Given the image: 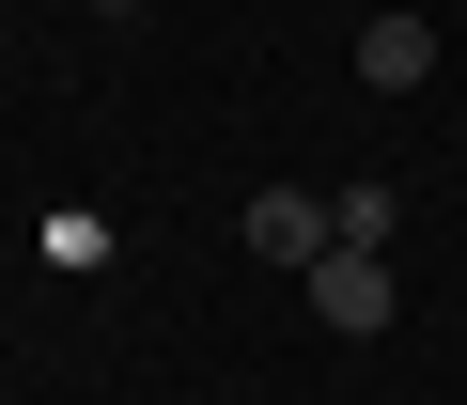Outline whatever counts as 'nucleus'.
Returning <instances> with one entry per match:
<instances>
[{
  "label": "nucleus",
  "mask_w": 467,
  "mask_h": 405,
  "mask_svg": "<svg viewBox=\"0 0 467 405\" xmlns=\"http://www.w3.org/2000/svg\"><path fill=\"white\" fill-rule=\"evenodd\" d=\"M234 234H250V265H327L343 250V202H312V187H250V202H234Z\"/></svg>",
  "instance_id": "f257e3e1"
},
{
  "label": "nucleus",
  "mask_w": 467,
  "mask_h": 405,
  "mask_svg": "<svg viewBox=\"0 0 467 405\" xmlns=\"http://www.w3.org/2000/svg\"><path fill=\"white\" fill-rule=\"evenodd\" d=\"M312 327L374 343V327H389V250H327V265H312Z\"/></svg>",
  "instance_id": "f03ea898"
},
{
  "label": "nucleus",
  "mask_w": 467,
  "mask_h": 405,
  "mask_svg": "<svg viewBox=\"0 0 467 405\" xmlns=\"http://www.w3.org/2000/svg\"><path fill=\"white\" fill-rule=\"evenodd\" d=\"M358 78H374V94H420V78H436V16H374V32H358Z\"/></svg>",
  "instance_id": "7ed1b4c3"
},
{
  "label": "nucleus",
  "mask_w": 467,
  "mask_h": 405,
  "mask_svg": "<svg viewBox=\"0 0 467 405\" xmlns=\"http://www.w3.org/2000/svg\"><path fill=\"white\" fill-rule=\"evenodd\" d=\"M405 234V187H343V250H389Z\"/></svg>",
  "instance_id": "20e7f679"
},
{
  "label": "nucleus",
  "mask_w": 467,
  "mask_h": 405,
  "mask_svg": "<svg viewBox=\"0 0 467 405\" xmlns=\"http://www.w3.org/2000/svg\"><path fill=\"white\" fill-rule=\"evenodd\" d=\"M94 16H140V0H94Z\"/></svg>",
  "instance_id": "39448f33"
}]
</instances>
